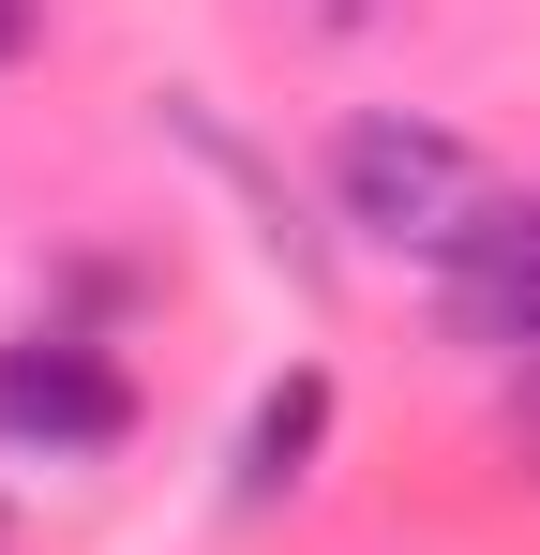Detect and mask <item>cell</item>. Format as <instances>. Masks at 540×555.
<instances>
[{
  "label": "cell",
  "instance_id": "1",
  "mask_svg": "<svg viewBox=\"0 0 540 555\" xmlns=\"http://www.w3.org/2000/svg\"><path fill=\"white\" fill-rule=\"evenodd\" d=\"M331 210H346L360 241H406V256H465V225L496 210V166L450 135V120H406V105H375L331 135Z\"/></svg>",
  "mask_w": 540,
  "mask_h": 555
},
{
  "label": "cell",
  "instance_id": "2",
  "mask_svg": "<svg viewBox=\"0 0 540 555\" xmlns=\"http://www.w3.org/2000/svg\"><path fill=\"white\" fill-rule=\"evenodd\" d=\"M136 436V375L76 346V331H30V346H0V451H46V465H90Z\"/></svg>",
  "mask_w": 540,
  "mask_h": 555
},
{
  "label": "cell",
  "instance_id": "3",
  "mask_svg": "<svg viewBox=\"0 0 540 555\" xmlns=\"http://www.w3.org/2000/svg\"><path fill=\"white\" fill-rule=\"evenodd\" d=\"M436 285H450V331L465 346H526L540 361V195H496Z\"/></svg>",
  "mask_w": 540,
  "mask_h": 555
},
{
  "label": "cell",
  "instance_id": "4",
  "mask_svg": "<svg viewBox=\"0 0 540 555\" xmlns=\"http://www.w3.org/2000/svg\"><path fill=\"white\" fill-rule=\"evenodd\" d=\"M316 436H331V375L300 361L285 390H256V421H241V511H270V495H300V465H316Z\"/></svg>",
  "mask_w": 540,
  "mask_h": 555
},
{
  "label": "cell",
  "instance_id": "5",
  "mask_svg": "<svg viewBox=\"0 0 540 555\" xmlns=\"http://www.w3.org/2000/svg\"><path fill=\"white\" fill-rule=\"evenodd\" d=\"M511 436H526V465H540V361H526V390H511Z\"/></svg>",
  "mask_w": 540,
  "mask_h": 555
},
{
  "label": "cell",
  "instance_id": "6",
  "mask_svg": "<svg viewBox=\"0 0 540 555\" xmlns=\"http://www.w3.org/2000/svg\"><path fill=\"white\" fill-rule=\"evenodd\" d=\"M30 30H46V15H30V0H0V61H30Z\"/></svg>",
  "mask_w": 540,
  "mask_h": 555
},
{
  "label": "cell",
  "instance_id": "7",
  "mask_svg": "<svg viewBox=\"0 0 540 555\" xmlns=\"http://www.w3.org/2000/svg\"><path fill=\"white\" fill-rule=\"evenodd\" d=\"M0 541H15V526H0Z\"/></svg>",
  "mask_w": 540,
  "mask_h": 555
}]
</instances>
